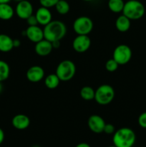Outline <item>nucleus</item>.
Returning <instances> with one entry per match:
<instances>
[{
	"mask_svg": "<svg viewBox=\"0 0 146 147\" xmlns=\"http://www.w3.org/2000/svg\"><path fill=\"white\" fill-rule=\"evenodd\" d=\"M14 14V10L9 3L0 4V20H9Z\"/></svg>",
	"mask_w": 146,
	"mask_h": 147,
	"instance_id": "a211bd4d",
	"label": "nucleus"
},
{
	"mask_svg": "<svg viewBox=\"0 0 146 147\" xmlns=\"http://www.w3.org/2000/svg\"><path fill=\"white\" fill-rule=\"evenodd\" d=\"M91 46V40L88 35L77 34L72 42V47L78 53H85Z\"/></svg>",
	"mask_w": 146,
	"mask_h": 147,
	"instance_id": "6e6552de",
	"label": "nucleus"
},
{
	"mask_svg": "<svg viewBox=\"0 0 146 147\" xmlns=\"http://www.w3.org/2000/svg\"><path fill=\"white\" fill-rule=\"evenodd\" d=\"M14 1H17V2H19V1H23V0H14Z\"/></svg>",
	"mask_w": 146,
	"mask_h": 147,
	"instance_id": "c9c22d12",
	"label": "nucleus"
},
{
	"mask_svg": "<svg viewBox=\"0 0 146 147\" xmlns=\"http://www.w3.org/2000/svg\"><path fill=\"white\" fill-rule=\"evenodd\" d=\"M133 55L132 50L128 45L121 44L115 48L113 54V58L117 62L119 65H123L130 61Z\"/></svg>",
	"mask_w": 146,
	"mask_h": 147,
	"instance_id": "423d86ee",
	"label": "nucleus"
},
{
	"mask_svg": "<svg viewBox=\"0 0 146 147\" xmlns=\"http://www.w3.org/2000/svg\"><path fill=\"white\" fill-rule=\"evenodd\" d=\"M53 46L51 42L48 41L46 39H43L41 41L35 43L34 50L37 55L41 57H45L49 55L53 50Z\"/></svg>",
	"mask_w": 146,
	"mask_h": 147,
	"instance_id": "ddd939ff",
	"label": "nucleus"
},
{
	"mask_svg": "<svg viewBox=\"0 0 146 147\" xmlns=\"http://www.w3.org/2000/svg\"><path fill=\"white\" fill-rule=\"evenodd\" d=\"M131 26V20L124 14L119 16L115 21V27L120 32L128 31Z\"/></svg>",
	"mask_w": 146,
	"mask_h": 147,
	"instance_id": "f3484780",
	"label": "nucleus"
},
{
	"mask_svg": "<svg viewBox=\"0 0 146 147\" xmlns=\"http://www.w3.org/2000/svg\"><path fill=\"white\" fill-rule=\"evenodd\" d=\"M20 41L19 40H14V47H17L20 45Z\"/></svg>",
	"mask_w": 146,
	"mask_h": 147,
	"instance_id": "2f4dec72",
	"label": "nucleus"
},
{
	"mask_svg": "<svg viewBox=\"0 0 146 147\" xmlns=\"http://www.w3.org/2000/svg\"><path fill=\"white\" fill-rule=\"evenodd\" d=\"M93 27L92 20L87 16L77 17L73 22V30L77 34L88 35L92 30Z\"/></svg>",
	"mask_w": 146,
	"mask_h": 147,
	"instance_id": "0eeeda50",
	"label": "nucleus"
},
{
	"mask_svg": "<svg viewBox=\"0 0 146 147\" xmlns=\"http://www.w3.org/2000/svg\"><path fill=\"white\" fill-rule=\"evenodd\" d=\"M1 83H2V82H0V93H1V91H2L3 90V86H2V84H1Z\"/></svg>",
	"mask_w": 146,
	"mask_h": 147,
	"instance_id": "72a5a7b5",
	"label": "nucleus"
},
{
	"mask_svg": "<svg viewBox=\"0 0 146 147\" xmlns=\"http://www.w3.org/2000/svg\"><path fill=\"white\" fill-rule=\"evenodd\" d=\"M137 121L140 127L146 129V112H143L139 116Z\"/></svg>",
	"mask_w": 146,
	"mask_h": 147,
	"instance_id": "a878e982",
	"label": "nucleus"
},
{
	"mask_svg": "<svg viewBox=\"0 0 146 147\" xmlns=\"http://www.w3.org/2000/svg\"><path fill=\"white\" fill-rule=\"evenodd\" d=\"M108 147H117V146H115V145H113V146H108Z\"/></svg>",
	"mask_w": 146,
	"mask_h": 147,
	"instance_id": "e433bc0d",
	"label": "nucleus"
},
{
	"mask_svg": "<svg viewBox=\"0 0 146 147\" xmlns=\"http://www.w3.org/2000/svg\"><path fill=\"white\" fill-rule=\"evenodd\" d=\"M57 12L62 15L67 14L70 11V7L69 3L66 0H59L58 2L54 6Z\"/></svg>",
	"mask_w": 146,
	"mask_h": 147,
	"instance_id": "5701e85b",
	"label": "nucleus"
},
{
	"mask_svg": "<svg viewBox=\"0 0 146 147\" xmlns=\"http://www.w3.org/2000/svg\"><path fill=\"white\" fill-rule=\"evenodd\" d=\"M32 147H40V146H37V145H36V146H32Z\"/></svg>",
	"mask_w": 146,
	"mask_h": 147,
	"instance_id": "4c0bfd02",
	"label": "nucleus"
},
{
	"mask_svg": "<svg viewBox=\"0 0 146 147\" xmlns=\"http://www.w3.org/2000/svg\"><path fill=\"white\" fill-rule=\"evenodd\" d=\"M4 137H5V135H4V131H3V129L1 128H0V145L4 142Z\"/></svg>",
	"mask_w": 146,
	"mask_h": 147,
	"instance_id": "c85d7f7f",
	"label": "nucleus"
},
{
	"mask_svg": "<svg viewBox=\"0 0 146 147\" xmlns=\"http://www.w3.org/2000/svg\"><path fill=\"white\" fill-rule=\"evenodd\" d=\"M82 1H93V0H82Z\"/></svg>",
	"mask_w": 146,
	"mask_h": 147,
	"instance_id": "f704fd0d",
	"label": "nucleus"
},
{
	"mask_svg": "<svg viewBox=\"0 0 146 147\" xmlns=\"http://www.w3.org/2000/svg\"><path fill=\"white\" fill-rule=\"evenodd\" d=\"M11 0H0V4H4V3H9Z\"/></svg>",
	"mask_w": 146,
	"mask_h": 147,
	"instance_id": "473e14b6",
	"label": "nucleus"
},
{
	"mask_svg": "<svg viewBox=\"0 0 146 147\" xmlns=\"http://www.w3.org/2000/svg\"><path fill=\"white\" fill-rule=\"evenodd\" d=\"M53 46V48H58L60 45V41H55V42H52Z\"/></svg>",
	"mask_w": 146,
	"mask_h": 147,
	"instance_id": "7c9ffc66",
	"label": "nucleus"
},
{
	"mask_svg": "<svg viewBox=\"0 0 146 147\" xmlns=\"http://www.w3.org/2000/svg\"><path fill=\"white\" fill-rule=\"evenodd\" d=\"M80 96L84 100H91L94 98L95 90L90 86H84L81 88L80 92Z\"/></svg>",
	"mask_w": 146,
	"mask_h": 147,
	"instance_id": "412c9836",
	"label": "nucleus"
},
{
	"mask_svg": "<svg viewBox=\"0 0 146 147\" xmlns=\"http://www.w3.org/2000/svg\"><path fill=\"white\" fill-rule=\"evenodd\" d=\"M114 98V88L110 85L103 84L96 89L94 99L98 104L105 106L111 103Z\"/></svg>",
	"mask_w": 146,
	"mask_h": 147,
	"instance_id": "39448f33",
	"label": "nucleus"
},
{
	"mask_svg": "<svg viewBox=\"0 0 146 147\" xmlns=\"http://www.w3.org/2000/svg\"><path fill=\"white\" fill-rule=\"evenodd\" d=\"M34 15L37 18L38 24L44 26V27L52 20V12L49 9V8L42 7V6L40 8L37 9Z\"/></svg>",
	"mask_w": 146,
	"mask_h": 147,
	"instance_id": "4468645a",
	"label": "nucleus"
},
{
	"mask_svg": "<svg viewBox=\"0 0 146 147\" xmlns=\"http://www.w3.org/2000/svg\"><path fill=\"white\" fill-rule=\"evenodd\" d=\"M11 124L17 130H24L29 126L30 119L27 115L19 113L13 117Z\"/></svg>",
	"mask_w": 146,
	"mask_h": 147,
	"instance_id": "2eb2a0df",
	"label": "nucleus"
},
{
	"mask_svg": "<svg viewBox=\"0 0 146 147\" xmlns=\"http://www.w3.org/2000/svg\"><path fill=\"white\" fill-rule=\"evenodd\" d=\"M123 14L130 20H137L142 18L145 12V8L138 0H128L125 2Z\"/></svg>",
	"mask_w": 146,
	"mask_h": 147,
	"instance_id": "7ed1b4c3",
	"label": "nucleus"
},
{
	"mask_svg": "<svg viewBox=\"0 0 146 147\" xmlns=\"http://www.w3.org/2000/svg\"><path fill=\"white\" fill-rule=\"evenodd\" d=\"M60 80L56 73H52L46 76L44 78V85L49 89H55L58 87Z\"/></svg>",
	"mask_w": 146,
	"mask_h": 147,
	"instance_id": "6ab92c4d",
	"label": "nucleus"
},
{
	"mask_svg": "<svg viewBox=\"0 0 146 147\" xmlns=\"http://www.w3.org/2000/svg\"><path fill=\"white\" fill-rule=\"evenodd\" d=\"M135 141V134L130 128H120L113 134V145L117 147H133Z\"/></svg>",
	"mask_w": 146,
	"mask_h": 147,
	"instance_id": "f03ea898",
	"label": "nucleus"
},
{
	"mask_svg": "<svg viewBox=\"0 0 146 147\" xmlns=\"http://www.w3.org/2000/svg\"><path fill=\"white\" fill-rule=\"evenodd\" d=\"M10 75V67L7 62L0 60V82L7 80Z\"/></svg>",
	"mask_w": 146,
	"mask_h": 147,
	"instance_id": "4be33fe9",
	"label": "nucleus"
},
{
	"mask_svg": "<svg viewBox=\"0 0 146 147\" xmlns=\"http://www.w3.org/2000/svg\"><path fill=\"white\" fill-rule=\"evenodd\" d=\"M119 64L113 58L108 60L105 63V69L110 73H113V72L117 70Z\"/></svg>",
	"mask_w": 146,
	"mask_h": 147,
	"instance_id": "b1692460",
	"label": "nucleus"
},
{
	"mask_svg": "<svg viewBox=\"0 0 146 147\" xmlns=\"http://www.w3.org/2000/svg\"><path fill=\"white\" fill-rule=\"evenodd\" d=\"M75 147H91L90 144L87 143H84V142H82V143L78 144Z\"/></svg>",
	"mask_w": 146,
	"mask_h": 147,
	"instance_id": "c756f323",
	"label": "nucleus"
},
{
	"mask_svg": "<svg viewBox=\"0 0 146 147\" xmlns=\"http://www.w3.org/2000/svg\"><path fill=\"white\" fill-rule=\"evenodd\" d=\"M43 32L44 38L48 41L51 42L61 41L67 34V27L60 20H52L49 24L44 26Z\"/></svg>",
	"mask_w": 146,
	"mask_h": 147,
	"instance_id": "f257e3e1",
	"label": "nucleus"
},
{
	"mask_svg": "<svg viewBox=\"0 0 146 147\" xmlns=\"http://www.w3.org/2000/svg\"><path fill=\"white\" fill-rule=\"evenodd\" d=\"M14 40L6 34H0V52L9 53L14 48Z\"/></svg>",
	"mask_w": 146,
	"mask_h": 147,
	"instance_id": "dca6fc26",
	"label": "nucleus"
},
{
	"mask_svg": "<svg viewBox=\"0 0 146 147\" xmlns=\"http://www.w3.org/2000/svg\"><path fill=\"white\" fill-rule=\"evenodd\" d=\"M44 70L41 66L33 65L27 70L26 77L31 83H38L44 77Z\"/></svg>",
	"mask_w": 146,
	"mask_h": 147,
	"instance_id": "9b49d317",
	"label": "nucleus"
},
{
	"mask_svg": "<svg viewBox=\"0 0 146 147\" xmlns=\"http://www.w3.org/2000/svg\"><path fill=\"white\" fill-rule=\"evenodd\" d=\"M115 131V126L113 124L106 123L104 128V131H103L104 133L107 134H113Z\"/></svg>",
	"mask_w": 146,
	"mask_h": 147,
	"instance_id": "bb28decb",
	"label": "nucleus"
},
{
	"mask_svg": "<svg viewBox=\"0 0 146 147\" xmlns=\"http://www.w3.org/2000/svg\"><path fill=\"white\" fill-rule=\"evenodd\" d=\"M27 22L29 26H35L38 25V22H37V18H36L35 15L34 14H32V15L30 16L27 19Z\"/></svg>",
	"mask_w": 146,
	"mask_h": 147,
	"instance_id": "cd10ccee",
	"label": "nucleus"
},
{
	"mask_svg": "<svg viewBox=\"0 0 146 147\" xmlns=\"http://www.w3.org/2000/svg\"><path fill=\"white\" fill-rule=\"evenodd\" d=\"M108 8L114 13H120L123 11L125 2L123 0H108Z\"/></svg>",
	"mask_w": 146,
	"mask_h": 147,
	"instance_id": "aec40b11",
	"label": "nucleus"
},
{
	"mask_svg": "<svg viewBox=\"0 0 146 147\" xmlns=\"http://www.w3.org/2000/svg\"><path fill=\"white\" fill-rule=\"evenodd\" d=\"M33 6L30 1L27 0L19 1L16 6L15 12L19 18L21 20H27L33 14Z\"/></svg>",
	"mask_w": 146,
	"mask_h": 147,
	"instance_id": "1a4fd4ad",
	"label": "nucleus"
},
{
	"mask_svg": "<svg viewBox=\"0 0 146 147\" xmlns=\"http://www.w3.org/2000/svg\"><path fill=\"white\" fill-rule=\"evenodd\" d=\"M25 35L29 40L37 43L44 39V32L43 29L40 28L38 25L28 26L25 30Z\"/></svg>",
	"mask_w": 146,
	"mask_h": 147,
	"instance_id": "f8f14e48",
	"label": "nucleus"
},
{
	"mask_svg": "<svg viewBox=\"0 0 146 147\" xmlns=\"http://www.w3.org/2000/svg\"><path fill=\"white\" fill-rule=\"evenodd\" d=\"M106 123L102 117L99 115H92L87 120V126L91 131L95 134H101L104 131Z\"/></svg>",
	"mask_w": 146,
	"mask_h": 147,
	"instance_id": "9d476101",
	"label": "nucleus"
},
{
	"mask_svg": "<svg viewBox=\"0 0 146 147\" xmlns=\"http://www.w3.org/2000/svg\"><path fill=\"white\" fill-rule=\"evenodd\" d=\"M59 0H40V3L42 7H47V8H51L56 5Z\"/></svg>",
	"mask_w": 146,
	"mask_h": 147,
	"instance_id": "393cba45",
	"label": "nucleus"
},
{
	"mask_svg": "<svg viewBox=\"0 0 146 147\" xmlns=\"http://www.w3.org/2000/svg\"><path fill=\"white\" fill-rule=\"evenodd\" d=\"M55 73L60 81H69L74 78L76 73L75 64L70 60H62L57 65Z\"/></svg>",
	"mask_w": 146,
	"mask_h": 147,
	"instance_id": "20e7f679",
	"label": "nucleus"
}]
</instances>
